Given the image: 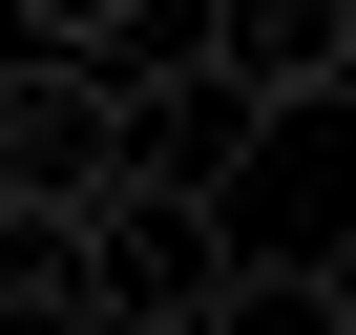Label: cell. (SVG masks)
<instances>
[{
    "instance_id": "6da1fadb",
    "label": "cell",
    "mask_w": 356,
    "mask_h": 335,
    "mask_svg": "<svg viewBox=\"0 0 356 335\" xmlns=\"http://www.w3.org/2000/svg\"><path fill=\"white\" fill-rule=\"evenodd\" d=\"M189 63H210V105L293 126V105L356 84V0H189Z\"/></svg>"
},
{
    "instance_id": "7a4b0ae2",
    "label": "cell",
    "mask_w": 356,
    "mask_h": 335,
    "mask_svg": "<svg viewBox=\"0 0 356 335\" xmlns=\"http://www.w3.org/2000/svg\"><path fill=\"white\" fill-rule=\"evenodd\" d=\"M189 335H356V293H335L314 252H231V272L189 293Z\"/></svg>"
},
{
    "instance_id": "3957f363",
    "label": "cell",
    "mask_w": 356,
    "mask_h": 335,
    "mask_svg": "<svg viewBox=\"0 0 356 335\" xmlns=\"http://www.w3.org/2000/svg\"><path fill=\"white\" fill-rule=\"evenodd\" d=\"M0 42H42V63H126L147 0H0Z\"/></svg>"
},
{
    "instance_id": "277c9868",
    "label": "cell",
    "mask_w": 356,
    "mask_h": 335,
    "mask_svg": "<svg viewBox=\"0 0 356 335\" xmlns=\"http://www.w3.org/2000/svg\"><path fill=\"white\" fill-rule=\"evenodd\" d=\"M0 335H105V314H84L63 272H0Z\"/></svg>"
}]
</instances>
